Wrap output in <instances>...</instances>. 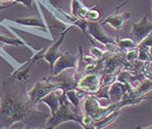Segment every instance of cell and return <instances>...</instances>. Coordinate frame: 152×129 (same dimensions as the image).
I'll list each match as a JSON object with an SVG mask.
<instances>
[{
	"label": "cell",
	"instance_id": "cell-1",
	"mask_svg": "<svg viewBox=\"0 0 152 129\" xmlns=\"http://www.w3.org/2000/svg\"><path fill=\"white\" fill-rule=\"evenodd\" d=\"M38 116L49 117L36 109L26 90V84L15 79L11 75L2 81V95L0 97V128H11L20 123L27 127Z\"/></svg>",
	"mask_w": 152,
	"mask_h": 129
},
{
	"label": "cell",
	"instance_id": "cell-2",
	"mask_svg": "<svg viewBox=\"0 0 152 129\" xmlns=\"http://www.w3.org/2000/svg\"><path fill=\"white\" fill-rule=\"evenodd\" d=\"M61 104L58 110L53 114L50 115L48 118H46L45 128H55L63 123L73 121L81 125L82 116L79 114V109L76 108L68 99L66 93L61 96Z\"/></svg>",
	"mask_w": 152,
	"mask_h": 129
},
{
	"label": "cell",
	"instance_id": "cell-3",
	"mask_svg": "<svg viewBox=\"0 0 152 129\" xmlns=\"http://www.w3.org/2000/svg\"><path fill=\"white\" fill-rule=\"evenodd\" d=\"M122 107L120 103H111L110 105L102 106L98 98L94 95H87L83 102V114L90 116L94 122L99 121L115 110H121Z\"/></svg>",
	"mask_w": 152,
	"mask_h": 129
},
{
	"label": "cell",
	"instance_id": "cell-4",
	"mask_svg": "<svg viewBox=\"0 0 152 129\" xmlns=\"http://www.w3.org/2000/svg\"><path fill=\"white\" fill-rule=\"evenodd\" d=\"M56 89H60L59 84L53 80L52 77H49L36 82L32 89L27 92V95L31 102L34 105H37L43 97Z\"/></svg>",
	"mask_w": 152,
	"mask_h": 129
},
{
	"label": "cell",
	"instance_id": "cell-5",
	"mask_svg": "<svg viewBox=\"0 0 152 129\" xmlns=\"http://www.w3.org/2000/svg\"><path fill=\"white\" fill-rule=\"evenodd\" d=\"M86 32H87L86 36L89 38L90 41L93 38L94 40L98 41L101 44H103L104 46H108V45L117 46V40L111 38L108 33H106L102 29V26L98 23V21L96 22L89 21L87 25Z\"/></svg>",
	"mask_w": 152,
	"mask_h": 129
},
{
	"label": "cell",
	"instance_id": "cell-6",
	"mask_svg": "<svg viewBox=\"0 0 152 129\" xmlns=\"http://www.w3.org/2000/svg\"><path fill=\"white\" fill-rule=\"evenodd\" d=\"M101 75L99 72L85 74L77 81V88L90 95H94L101 87Z\"/></svg>",
	"mask_w": 152,
	"mask_h": 129
},
{
	"label": "cell",
	"instance_id": "cell-7",
	"mask_svg": "<svg viewBox=\"0 0 152 129\" xmlns=\"http://www.w3.org/2000/svg\"><path fill=\"white\" fill-rule=\"evenodd\" d=\"M72 26H70V27H68L67 28H65V29L62 32V34H61V35H60L59 39L57 40L53 45H52L47 50H45L44 54H42L41 59H45V60L50 65L51 72H52V70H53V65H54L55 61L62 56V54H63V53L59 51V47L61 46V45H62V43H63L64 38H65V35L69 32V30L72 28Z\"/></svg>",
	"mask_w": 152,
	"mask_h": 129
},
{
	"label": "cell",
	"instance_id": "cell-8",
	"mask_svg": "<svg viewBox=\"0 0 152 129\" xmlns=\"http://www.w3.org/2000/svg\"><path fill=\"white\" fill-rule=\"evenodd\" d=\"M78 56H73L69 53H63L62 56L57 59L53 65V68L51 72V76L58 75L61 72L70 69V68H76L78 65Z\"/></svg>",
	"mask_w": 152,
	"mask_h": 129
},
{
	"label": "cell",
	"instance_id": "cell-9",
	"mask_svg": "<svg viewBox=\"0 0 152 129\" xmlns=\"http://www.w3.org/2000/svg\"><path fill=\"white\" fill-rule=\"evenodd\" d=\"M150 33H152V22L148 20V13H147L139 22L132 25L130 34L137 39L139 44Z\"/></svg>",
	"mask_w": 152,
	"mask_h": 129
},
{
	"label": "cell",
	"instance_id": "cell-10",
	"mask_svg": "<svg viewBox=\"0 0 152 129\" xmlns=\"http://www.w3.org/2000/svg\"><path fill=\"white\" fill-rule=\"evenodd\" d=\"M45 49H41L39 52H37L36 55L33 57H31L30 59H28L26 62H25L24 64H22V66L20 67H18L15 71H14L11 76L16 79L17 81L21 82V83H24V84H26L27 81L29 80V72H30V69L32 67V66L37 61L41 59V56H42V52L44 51Z\"/></svg>",
	"mask_w": 152,
	"mask_h": 129
},
{
	"label": "cell",
	"instance_id": "cell-11",
	"mask_svg": "<svg viewBox=\"0 0 152 129\" xmlns=\"http://www.w3.org/2000/svg\"><path fill=\"white\" fill-rule=\"evenodd\" d=\"M133 89V86L129 84L123 83L116 80L110 86L109 90V100L111 103H120L123 98V96L128 91Z\"/></svg>",
	"mask_w": 152,
	"mask_h": 129
},
{
	"label": "cell",
	"instance_id": "cell-12",
	"mask_svg": "<svg viewBox=\"0 0 152 129\" xmlns=\"http://www.w3.org/2000/svg\"><path fill=\"white\" fill-rule=\"evenodd\" d=\"M131 14L129 12H119L116 11L110 16H108L103 21L102 25H110L116 30H121L127 23L128 20L130 19Z\"/></svg>",
	"mask_w": 152,
	"mask_h": 129
},
{
	"label": "cell",
	"instance_id": "cell-13",
	"mask_svg": "<svg viewBox=\"0 0 152 129\" xmlns=\"http://www.w3.org/2000/svg\"><path fill=\"white\" fill-rule=\"evenodd\" d=\"M64 93V91L63 89H56L51 93H49L48 95H46L45 97H43L39 103H44L46 105H48V107L50 108V115H53L57 110H58L60 104H61V96Z\"/></svg>",
	"mask_w": 152,
	"mask_h": 129
},
{
	"label": "cell",
	"instance_id": "cell-14",
	"mask_svg": "<svg viewBox=\"0 0 152 129\" xmlns=\"http://www.w3.org/2000/svg\"><path fill=\"white\" fill-rule=\"evenodd\" d=\"M15 23L22 25V26H26V27H36V28H40V29H44L45 32L46 30V27L45 24L44 23L43 19L41 17L38 16H28V17H22V18H16V19L13 20Z\"/></svg>",
	"mask_w": 152,
	"mask_h": 129
},
{
	"label": "cell",
	"instance_id": "cell-15",
	"mask_svg": "<svg viewBox=\"0 0 152 129\" xmlns=\"http://www.w3.org/2000/svg\"><path fill=\"white\" fill-rule=\"evenodd\" d=\"M151 90H152V79L145 77L136 87L130 90L129 93L133 96L144 97Z\"/></svg>",
	"mask_w": 152,
	"mask_h": 129
},
{
	"label": "cell",
	"instance_id": "cell-16",
	"mask_svg": "<svg viewBox=\"0 0 152 129\" xmlns=\"http://www.w3.org/2000/svg\"><path fill=\"white\" fill-rule=\"evenodd\" d=\"M120 113H121V110H115V111L111 112L110 114H109L102 119H101L99 121H95L93 123L91 128L92 129H102V128L107 127L108 125H111L118 118V116H120Z\"/></svg>",
	"mask_w": 152,
	"mask_h": 129
},
{
	"label": "cell",
	"instance_id": "cell-17",
	"mask_svg": "<svg viewBox=\"0 0 152 129\" xmlns=\"http://www.w3.org/2000/svg\"><path fill=\"white\" fill-rule=\"evenodd\" d=\"M117 46L121 49H122L124 51H128L129 49L138 47V42L134 39L129 38H121V39H117Z\"/></svg>",
	"mask_w": 152,
	"mask_h": 129
},
{
	"label": "cell",
	"instance_id": "cell-18",
	"mask_svg": "<svg viewBox=\"0 0 152 129\" xmlns=\"http://www.w3.org/2000/svg\"><path fill=\"white\" fill-rule=\"evenodd\" d=\"M101 16H102V13L96 7H90L87 16H86V20L91 21V22H96L100 19Z\"/></svg>",
	"mask_w": 152,
	"mask_h": 129
},
{
	"label": "cell",
	"instance_id": "cell-19",
	"mask_svg": "<svg viewBox=\"0 0 152 129\" xmlns=\"http://www.w3.org/2000/svg\"><path fill=\"white\" fill-rule=\"evenodd\" d=\"M138 48H139V57H138V59H140L141 61H144V62L152 59V57H151L150 52H149L150 47L138 46Z\"/></svg>",
	"mask_w": 152,
	"mask_h": 129
},
{
	"label": "cell",
	"instance_id": "cell-20",
	"mask_svg": "<svg viewBox=\"0 0 152 129\" xmlns=\"http://www.w3.org/2000/svg\"><path fill=\"white\" fill-rule=\"evenodd\" d=\"M116 80H117V75H115V74H103L101 78V86H110Z\"/></svg>",
	"mask_w": 152,
	"mask_h": 129
},
{
	"label": "cell",
	"instance_id": "cell-21",
	"mask_svg": "<svg viewBox=\"0 0 152 129\" xmlns=\"http://www.w3.org/2000/svg\"><path fill=\"white\" fill-rule=\"evenodd\" d=\"M109 90H110V86H102L99 88V90L94 94V96L98 99L101 98L109 99Z\"/></svg>",
	"mask_w": 152,
	"mask_h": 129
},
{
	"label": "cell",
	"instance_id": "cell-22",
	"mask_svg": "<svg viewBox=\"0 0 152 129\" xmlns=\"http://www.w3.org/2000/svg\"><path fill=\"white\" fill-rule=\"evenodd\" d=\"M90 52H91V56H92L95 59H100L104 57V55L106 54L107 50H102L97 46H95L94 45H92Z\"/></svg>",
	"mask_w": 152,
	"mask_h": 129
},
{
	"label": "cell",
	"instance_id": "cell-23",
	"mask_svg": "<svg viewBox=\"0 0 152 129\" xmlns=\"http://www.w3.org/2000/svg\"><path fill=\"white\" fill-rule=\"evenodd\" d=\"M139 57V48L135 47L129 49L128 51H126L125 53V60L127 61H134L136 59H138Z\"/></svg>",
	"mask_w": 152,
	"mask_h": 129
},
{
	"label": "cell",
	"instance_id": "cell-24",
	"mask_svg": "<svg viewBox=\"0 0 152 129\" xmlns=\"http://www.w3.org/2000/svg\"><path fill=\"white\" fill-rule=\"evenodd\" d=\"M138 46H148V47H151L152 46V33H150L148 36H146V38L140 41Z\"/></svg>",
	"mask_w": 152,
	"mask_h": 129
},
{
	"label": "cell",
	"instance_id": "cell-25",
	"mask_svg": "<svg viewBox=\"0 0 152 129\" xmlns=\"http://www.w3.org/2000/svg\"><path fill=\"white\" fill-rule=\"evenodd\" d=\"M34 0H15V2L17 4V3H20L22 5H24L26 7H27L28 9H31L32 8V4Z\"/></svg>",
	"mask_w": 152,
	"mask_h": 129
},
{
	"label": "cell",
	"instance_id": "cell-26",
	"mask_svg": "<svg viewBox=\"0 0 152 129\" xmlns=\"http://www.w3.org/2000/svg\"><path fill=\"white\" fill-rule=\"evenodd\" d=\"M15 5H16L15 2H13L12 4H9V5H7V6H4V5H2V1H0V10H5V9H7V8L12 7L15 6Z\"/></svg>",
	"mask_w": 152,
	"mask_h": 129
},
{
	"label": "cell",
	"instance_id": "cell-27",
	"mask_svg": "<svg viewBox=\"0 0 152 129\" xmlns=\"http://www.w3.org/2000/svg\"><path fill=\"white\" fill-rule=\"evenodd\" d=\"M130 1H132V0H126L125 2H123V3H121V5H119V6L117 7V8H116V11H119V10L121 9V8H122L123 7H125V6H126L127 4H129V3Z\"/></svg>",
	"mask_w": 152,
	"mask_h": 129
},
{
	"label": "cell",
	"instance_id": "cell-28",
	"mask_svg": "<svg viewBox=\"0 0 152 129\" xmlns=\"http://www.w3.org/2000/svg\"><path fill=\"white\" fill-rule=\"evenodd\" d=\"M149 52H150V55H151V57H152V46L149 48Z\"/></svg>",
	"mask_w": 152,
	"mask_h": 129
},
{
	"label": "cell",
	"instance_id": "cell-29",
	"mask_svg": "<svg viewBox=\"0 0 152 129\" xmlns=\"http://www.w3.org/2000/svg\"><path fill=\"white\" fill-rule=\"evenodd\" d=\"M0 83H2V80H1V77H0Z\"/></svg>",
	"mask_w": 152,
	"mask_h": 129
},
{
	"label": "cell",
	"instance_id": "cell-30",
	"mask_svg": "<svg viewBox=\"0 0 152 129\" xmlns=\"http://www.w3.org/2000/svg\"><path fill=\"white\" fill-rule=\"evenodd\" d=\"M0 56H1V55H0Z\"/></svg>",
	"mask_w": 152,
	"mask_h": 129
}]
</instances>
